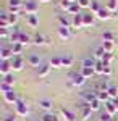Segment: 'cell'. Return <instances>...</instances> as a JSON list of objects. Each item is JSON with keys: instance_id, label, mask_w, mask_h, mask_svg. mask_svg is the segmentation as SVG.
<instances>
[{"instance_id": "8", "label": "cell", "mask_w": 118, "mask_h": 121, "mask_svg": "<svg viewBox=\"0 0 118 121\" xmlns=\"http://www.w3.org/2000/svg\"><path fill=\"white\" fill-rule=\"evenodd\" d=\"M3 100H5L7 103H16V102H18V97H16V94L13 92V89H11L10 92L3 94Z\"/></svg>"}, {"instance_id": "14", "label": "cell", "mask_w": 118, "mask_h": 121, "mask_svg": "<svg viewBox=\"0 0 118 121\" xmlns=\"http://www.w3.org/2000/svg\"><path fill=\"white\" fill-rule=\"evenodd\" d=\"M95 95H97V100H100V102H109L110 100V95H109V92H105V91H97L95 92Z\"/></svg>"}, {"instance_id": "21", "label": "cell", "mask_w": 118, "mask_h": 121, "mask_svg": "<svg viewBox=\"0 0 118 121\" xmlns=\"http://www.w3.org/2000/svg\"><path fill=\"white\" fill-rule=\"evenodd\" d=\"M27 61H29L31 66H36V68H39V66L42 65V63H41V58H39L37 55H31L29 58H27Z\"/></svg>"}, {"instance_id": "41", "label": "cell", "mask_w": 118, "mask_h": 121, "mask_svg": "<svg viewBox=\"0 0 118 121\" xmlns=\"http://www.w3.org/2000/svg\"><path fill=\"white\" fill-rule=\"evenodd\" d=\"M78 5H79L81 8H89V5H91V0H78Z\"/></svg>"}, {"instance_id": "38", "label": "cell", "mask_w": 118, "mask_h": 121, "mask_svg": "<svg viewBox=\"0 0 118 121\" xmlns=\"http://www.w3.org/2000/svg\"><path fill=\"white\" fill-rule=\"evenodd\" d=\"M73 2H68V0H60V7H62V10H65L66 13H68V10H70V7H71Z\"/></svg>"}, {"instance_id": "32", "label": "cell", "mask_w": 118, "mask_h": 121, "mask_svg": "<svg viewBox=\"0 0 118 121\" xmlns=\"http://www.w3.org/2000/svg\"><path fill=\"white\" fill-rule=\"evenodd\" d=\"M100 100H97V99H94V100H92V102H89L87 103V105H89V108H91L92 112H95V110H100Z\"/></svg>"}, {"instance_id": "25", "label": "cell", "mask_w": 118, "mask_h": 121, "mask_svg": "<svg viewBox=\"0 0 118 121\" xmlns=\"http://www.w3.org/2000/svg\"><path fill=\"white\" fill-rule=\"evenodd\" d=\"M82 19H84V26H92L94 24V15L92 13L82 15Z\"/></svg>"}, {"instance_id": "2", "label": "cell", "mask_w": 118, "mask_h": 121, "mask_svg": "<svg viewBox=\"0 0 118 121\" xmlns=\"http://www.w3.org/2000/svg\"><path fill=\"white\" fill-rule=\"evenodd\" d=\"M86 82V78L81 73H70V84L71 86H82Z\"/></svg>"}, {"instance_id": "29", "label": "cell", "mask_w": 118, "mask_h": 121, "mask_svg": "<svg viewBox=\"0 0 118 121\" xmlns=\"http://www.w3.org/2000/svg\"><path fill=\"white\" fill-rule=\"evenodd\" d=\"M94 69H95L97 74H104V71H105V63H104V61H97L95 66H94Z\"/></svg>"}, {"instance_id": "34", "label": "cell", "mask_w": 118, "mask_h": 121, "mask_svg": "<svg viewBox=\"0 0 118 121\" xmlns=\"http://www.w3.org/2000/svg\"><path fill=\"white\" fill-rule=\"evenodd\" d=\"M95 63H97V61H95L94 58H86V60L82 61V66H84V68H94Z\"/></svg>"}, {"instance_id": "49", "label": "cell", "mask_w": 118, "mask_h": 121, "mask_svg": "<svg viewBox=\"0 0 118 121\" xmlns=\"http://www.w3.org/2000/svg\"><path fill=\"white\" fill-rule=\"evenodd\" d=\"M104 74H105V76H109V74H112V68H110L109 65H105V71H104Z\"/></svg>"}, {"instance_id": "30", "label": "cell", "mask_w": 118, "mask_h": 121, "mask_svg": "<svg viewBox=\"0 0 118 121\" xmlns=\"http://www.w3.org/2000/svg\"><path fill=\"white\" fill-rule=\"evenodd\" d=\"M102 48H104L105 52L112 53V50H113V40H104V44H102Z\"/></svg>"}, {"instance_id": "10", "label": "cell", "mask_w": 118, "mask_h": 121, "mask_svg": "<svg viewBox=\"0 0 118 121\" xmlns=\"http://www.w3.org/2000/svg\"><path fill=\"white\" fill-rule=\"evenodd\" d=\"M58 23H60V26H62V28H71L73 26V21L70 18H68V16H66V15H60V16H58Z\"/></svg>"}, {"instance_id": "20", "label": "cell", "mask_w": 118, "mask_h": 121, "mask_svg": "<svg viewBox=\"0 0 118 121\" xmlns=\"http://www.w3.org/2000/svg\"><path fill=\"white\" fill-rule=\"evenodd\" d=\"M27 24L31 26V28H37L39 26V19H37L36 15H27Z\"/></svg>"}, {"instance_id": "12", "label": "cell", "mask_w": 118, "mask_h": 121, "mask_svg": "<svg viewBox=\"0 0 118 121\" xmlns=\"http://www.w3.org/2000/svg\"><path fill=\"white\" fill-rule=\"evenodd\" d=\"M62 115H63L65 121H74V120H76L74 113H73L71 110H68V108H62Z\"/></svg>"}, {"instance_id": "37", "label": "cell", "mask_w": 118, "mask_h": 121, "mask_svg": "<svg viewBox=\"0 0 118 121\" xmlns=\"http://www.w3.org/2000/svg\"><path fill=\"white\" fill-rule=\"evenodd\" d=\"M117 2H118V0H109L105 8L109 10V11H115V10H117Z\"/></svg>"}, {"instance_id": "50", "label": "cell", "mask_w": 118, "mask_h": 121, "mask_svg": "<svg viewBox=\"0 0 118 121\" xmlns=\"http://www.w3.org/2000/svg\"><path fill=\"white\" fill-rule=\"evenodd\" d=\"M113 103H115V107H117V112H118V99H115V100H113Z\"/></svg>"}, {"instance_id": "6", "label": "cell", "mask_w": 118, "mask_h": 121, "mask_svg": "<svg viewBox=\"0 0 118 121\" xmlns=\"http://www.w3.org/2000/svg\"><path fill=\"white\" fill-rule=\"evenodd\" d=\"M50 63H42V65L37 68V74H39V78H45V76H49V73H50Z\"/></svg>"}, {"instance_id": "46", "label": "cell", "mask_w": 118, "mask_h": 121, "mask_svg": "<svg viewBox=\"0 0 118 121\" xmlns=\"http://www.w3.org/2000/svg\"><path fill=\"white\" fill-rule=\"evenodd\" d=\"M0 87H2L3 94H5V92H10V91H11V87H10L8 84H5V82H2V86H0Z\"/></svg>"}, {"instance_id": "36", "label": "cell", "mask_w": 118, "mask_h": 121, "mask_svg": "<svg viewBox=\"0 0 118 121\" xmlns=\"http://www.w3.org/2000/svg\"><path fill=\"white\" fill-rule=\"evenodd\" d=\"M107 92H109L110 99H117V97H118V89L115 87V86H110V87H109V91H107Z\"/></svg>"}, {"instance_id": "28", "label": "cell", "mask_w": 118, "mask_h": 121, "mask_svg": "<svg viewBox=\"0 0 118 121\" xmlns=\"http://www.w3.org/2000/svg\"><path fill=\"white\" fill-rule=\"evenodd\" d=\"M50 66L52 68H62V56H54L50 60Z\"/></svg>"}, {"instance_id": "40", "label": "cell", "mask_w": 118, "mask_h": 121, "mask_svg": "<svg viewBox=\"0 0 118 121\" xmlns=\"http://www.w3.org/2000/svg\"><path fill=\"white\" fill-rule=\"evenodd\" d=\"M3 82H5V84H8V86H13V82H15V78H13L11 74L3 76Z\"/></svg>"}, {"instance_id": "7", "label": "cell", "mask_w": 118, "mask_h": 121, "mask_svg": "<svg viewBox=\"0 0 118 121\" xmlns=\"http://www.w3.org/2000/svg\"><path fill=\"white\" fill-rule=\"evenodd\" d=\"M23 65H24V61H23L21 56H13V60H11V68H13L15 71H21V69H23Z\"/></svg>"}, {"instance_id": "47", "label": "cell", "mask_w": 118, "mask_h": 121, "mask_svg": "<svg viewBox=\"0 0 118 121\" xmlns=\"http://www.w3.org/2000/svg\"><path fill=\"white\" fill-rule=\"evenodd\" d=\"M8 36V28H5V29H0V37L2 39H5Z\"/></svg>"}, {"instance_id": "17", "label": "cell", "mask_w": 118, "mask_h": 121, "mask_svg": "<svg viewBox=\"0 0 118 121\" xmlns=\"http://www.w3.org/2000/svg\"><path fill=\"white\" fill-rule=\"evenodd\" d=\"M104 56H105V50H104L102 47H99V48L94 52V60H95V61H104Z\"/></svg>"}, {"instance_id": "16", "label": "cell", "mask_w": 118, "mask_h": 121, "mask_svg": "<svg viewBox=\"0 0 118 121\" xmlns=\"http://www.w3.org/2000/svg\"><path fill=\"white\" fill-rule=\"evenodd\" d=\"M32 42H34L36 45H45V44H49V39L44 37V36H41V34H36Z\"/></svg>"}, {"instance_id": "27", "label": "cell", "mask_w": 118, "mask_h": 121, "mask_svg": "<svg viewBox=\"0 0 118 121\" xmlns=\"http://www.w3.org/2000/svg\"><path fill=\"white\" fill-rule=\"evenodd\" d=\"M110 16H112V15H110V11L107 8H102L99 13H97V18L99 19H109Z\"/></svg>"}, {"instance_id": "18", "label": "cell", "mask_w": 118, "mask_h": 121, "mask_svg": "<svg viewBox=\"0 0 118 121\" xmlns=\"http://www.w3.org/2000/svg\"><path fill=\"white\" fill-rule=\"evenodd\" d=\"M91 113H92V110L89 108V105L86 103V105L82 107V110H81V118L82 120H89V118H91Z\"/></svg>"}, {"instance_id": "43", "label": "cell", "mask_w": 118, "mask_h": 121, "mask_svg": "<svg viewBox=\"0 0 118 121\" xmlns=\"http://www.w3.org/2000/svg\"><path fill=\"white\" fill-rule=\"evenodd\" d=\"M102 39H104V40H113V34H112L110 31H105V32L102 34Z\"/></svg>"}, {"instance_id": "13", "label": "cell", "mask_w": 118, "mask_h": 121, "mask_svg": "<svg viewBox=\"0 0 118 121\" xmlns=\"http://www.w3.org/2000/svg\"><path fill=\"white\" fill-rule=\"evenodd\" d=\"M58 36L62 39H65V40H68V39L71 37V32H70V28H58Z\"/></svg>"}, {"instance_id": "31", "label": "cell", "mask_w": 118, "mask_h": 121, "mask_svg": "<svg viewBox=\"0 0 118 121\" xmlns=\"http://www.w3.org/2000/svg\"><path fill=\"white\" fill-rule=\"evenodd\" d=\"M21 50H23V44H13V45H11V52H13L15 56H19Z\"/></svg>"}, {"instance_id": "23", "label": "cell", "mask_w": 118, "mask_h": 121, "mask_svg": "<svg viewBox=\"0 0 118 121\" xmlns=\"http://www.w3.org/2000/svg\"><path fill=\"white\" fill-rule=\"evenodd\" d=\"M94 73H95V69H94V68H84V66L81 68V74L84 76L86 79L92 78V74H94Z\"/></svg>"}, {"instance_id": "3", "label": "cell", "mask_w": 118, "mask_h": 121, "mask_svg": "<svg viewBox=\"0 0 118 121\" xmlns=\"http://www.w3.org/2000/svg\"><path fill=\"white\" fill-rule=\"evenodd\" d=\"M23 2L21 0H8V10H10V13H15V15H18L19 13V10L23 8Z\"/></svg>"}, {"instance_id": "45", "label": "cell", "mask_w": 118, "mask_h": 121, "mask_svg": "<svg viewBox=\"0 0 118 121\" xmlns=\"http://www.w3.org/2000/svg\"><path fill=\"white\" fill-rule=\"evenodd\" d=\"M8 21H10V24L16 23V21H18V15H15V13H10V15H8Z\"/></svg>"}, {"instance_id": "15", "label": "cell", "mask_w": 118, "mask_h": 121, "mask_svg": "<svg viewBox=\"0 0 118 121\" xmlns=\"http://www.w3.org/2000/svg\"><path fill=\"white\" fill-rule=\"evenodd\" d=\"M10 26V21H8V15L7 13H0V29H5Z\"/></svg>"}, {"instance_id": "33", "label": "cell", "mask_w": 118, "mask_h": 121, "mask_svg": "<svg viewBox=\"0 0 118 121\" xmlns=\"http://www.w3.org/2000/svg\"><path fill=\"white\" fill-rule=\"evenodd\" d=\"M41 121H60V120H58V116H55L54 113H45Z\"/></svg>"}, {"instance_id": "42", "label": "cell", "mask_w": 118, "mask_h": 121, "mask_svg": "<svg viewBox=\"0 0 118 121\" xmlns=\"http://www.w3.org/2000/svg\"><path fill=\"white\" fill-rule=\"evenodd\" d=\"M100 121H112V115L107 113V112L100 113Z\"/></svg>"}, {"instance_id": "26", "label": "cell", "mask_w": 118, "mask_h": 121, "mask_svg": "<svg viewBox=\"0 0 118 121\" xmlns=\"http://www.w3.org/2000/svg\"><path fill=\"white\" fill-rule=\"evenodd\" d=\"M105 112H107V113H110V115H113V113L117 112V107H115L113 100H109V102L105 103Z\"/></svg>"}, {"instance_id": "5", "label": "cell", "mask_w": 118, "mask_h": 121, "mask_svg": "<svg viewBox=\"0 0 118 121\" xmlns=\"http://www.w3.org/2000/svg\"><path fill=\"white\" fill-rule=\"evenodd\" d=\"M13 56V52H11V47H2L0 48V58H2V61H8L10 58Z\"/></svg>"}, {"instance_id": "11", "label": "cell", "mask_w": 118, "mask_h": 121, "mask_svg": "<svg viewBox=\"0 0 118 121\" xmlns=\"http://www.w3.org/2000/svg\"><path fill=\"white\" fill-rule=\"evenodd\" d=\"M71 21H73V26H74V28H78V29L84 26V19H82L81 13H79V15H74V16L71 18Z\"/></svg>"}, {"instance_id": "51", "label": "cell", "mask_w": 118, "mask_h": 121, "mask_svg": "<svg viewBox=\"0 0 118 121\" xmlns=\"http://www.w3.org/2000/svg\"><path fill=\"white\" fill-rule=\"evenodd\" d=\"M39 2H50V0H39Z\"/></svg>"}, {"instance_id": "44", "label": "cell", "mask_w": 118, "mask_h": 121, "mask_svg": "<svg viewBox=\"0 0 118 121\" xmlns=\"http://www.w3.org/2000/svg\"><path fill=\"white\" fill-rule=\"evenodd\" d=\"M112 60H113V55H112V53H109V52H105V56H104V63H105V65H109Z\"/></svg>"}, {"instance_id": "39", "label": "cell", "mask_w": 118, "mask_h": 121, "mask_svg": "<svg viewBox=\"0 0 118 121\" xmlns=\"http://www.w3.org/2000/svg\"><path fill=\"white\" fill-rule=\"evenodd\" d=\"M29 40H31V37H29L27 34H23V32H21V37H19V44H23V45H27V44H29Z\"/></svg>"}, {"instance_id": "9", "label": "cell", "mask_w": 118, "mask_h": 121, "mask_svg": "<svg viewBox=\"0 0 118 121\" xmlns=\"http://www.w3.org/2000/svg\"><path fill=\"white\" fill-rule=\"evenodd\" d=\"M11 69L13 68H11V63L10 61H2L0 63V73H2V76H8Z\"/></svg>"}, {"instance_id": "19", "label": "cell", "mask_w": 118, "mask_h": 121, "mask_svg": "<svg viewBox=\"0 0 118 121\" xmlns=\"http://www.w3.org/2000/svg\"><path fill=\"white\" fill-rule=\"evenodd\" d=\"M89 10H91V13H99L100 10H102V7H100V3L97 2V0H91V5H89Z\"/></svg>"}, {"instance_id": "24", "label": "cell", "mask_w": 118, "mask_h": 121, "mask_svg": "<svg viewBox=\"0 0 118 121\" xmlns=\"http://www.w3.org/2000/svg\"><path fill=\"white\" fill-rule=\"evenodd\" d=\"M79 10H81V7L78 5V2H73L71 7H70V10H68V13L74 16V15H79Z\"/></svg>"}, {"instance_id": "1", "label": "cell", "mask_w": 118, "mask_h": 121, "mask_svg": "<svg viewBox=\"0 0 118 121\" xmlns=\"http://www.w3.org/2000/svg\"><path fill=\"white\" fill-rule=\"evenodd\" d=\"M23 8H24V11H26L27 15H34L39 10V3H37L36 0H26L24 5H23Z\"/></svg>"}, {"instance_id": "22", "label": "cell", "mask_w": 118, "mask_h": 121, "mask_svg": "<svg viewBox=\"0 0 118 121\" xmlns=\"http://www.w3.org/2000/svg\"><path fill=\"white\" fill-rule=\"evenodd\" d=\"M73 56L71 55H68V53H65L63 56H62V66H71L73 65Z\"/></svg>"}, {"instance_id": "4", "label": "cell", "mask_w": 118, "mask_h": 121, "mask_svg": "<svg viewBox=\"0 0 118 121\" xmlns=\"http://www.w3.org/2000/svg\"><path fill=\"white\" fill-rule=\"evenodd\" d=\"M15 108H16V115H19V116H27V113H29V108L23 100H18L15 103Z\"/></svg>"}, {"instance_id": "48", "label": "cell", "mask_w": 118, "mask_h": 121, "mask_svg": "<svg viewBox=\"0 0 118 121\" xmlns=\"http://www.w3.org/2000/svg\"><path fill=\"white\" fill-rule=\"evenodd\" d=\"M3 121H16V118H15L13 115H7V116L3 118Z\"/></svg>"}, {"instance_id": "35", "label": "cell", "mask_w": 118, "mask_h": 121, "mask_svg": "<svg viewBox=\"0 0 118 121\" xmlns=\"http://www.w3.org/2000/svg\"><path fill=\"white\" fill-rule=\"evenodd\" d=\"M39 107H41V108H44V110H50V108H52V102L44 99V100H41V102H39Z\"/></svg>"}]
</instances>
